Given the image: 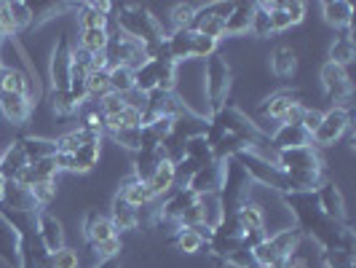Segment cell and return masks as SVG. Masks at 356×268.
Here are the masks:
<instances>
[{"label":"cell","mask_w":356,"mask_h":268,"mask_svg":"<svg viewBox=\"0 0 356 268\" xmlns=\"http://www.w3.org/2000/svg\"><path fill=\"white\" fill-rule=\"evenodd\" d=\"M356 56V40H354V30H343L332 46H330V59L327 62H335L340 68H348Z\"/></svg>","instance_id":"cell-35"},{"label":"cell","mask_w":356,"mask_h":268,"mask_svg":"<svg viewBox=\"0 0 356 268\" xmlns=\"http://www.w3.org/2000/svg\"><path fill=\"white\" fill-rule=\"evenodd\" d=\"M51 107L56 116H62V118H72V116H78L81 110H83V102L72 94L70 89L67 91H51Z\"/></svg>","instance_id":"cell-39"},{"label":"cell","mask_w":356,"mask_h":268,"mask_svg":"<svg viewBox=\"0 0 356 268\" xmlns=\"http://www.w3.org/2000/svg\"><path fill=\"white\" fill-rule=\"evenodd\" d=\"M300 239H303V233H300L298 226H289V228H282V231H276V233H268L266 242L252 250L254 266L284 268L286 263H289V258L295 255V250H298Z\"/></svg>","instance_id":"cell-4"},{"label":"cell","mask_w":356,"mask_h":268,"mask_svg":"<svg viewBox=\"0 0 356 268\" xmlns=\"http://www.w3.org/2000/svg\"><path fill=\"white\" fill-rule=\"evenodd\" d=\"M0 263L6 268H19V231L3 212H0Z\"/></svg>","instance_id":"cell-25"},{"label":"cell","mask_w":356,"mask_h":268,"mask_svg":"<svg viewBox=\"0 0 356 268\" xmlns=\"http://www.w3.org/2000/svg\"><path fill=\"white\" fill-rule=\"evenodd\" d=\"M102 156V140H89L83 143L75 153H56L54 161L59 166V172H72V175H86L97 166V161Z\"/></svg>","instance_id":"cell-13"},{"label":"cell","mask_w":356,"mask_h":268,"mask_svg":"<svg viewBox=\"0 0 356 268\" xmlns=\"http://www.w3.org/2000/svg\"><path fill=\"white\" fill-rule=\"evenodd\" d=\"M113 22H115V30L124 33L126 38L143 43L145 49L147 46H156V43H163L166 38V30L161 24V19L147 8L143 3H121L113 8Z\"/></svg>","instance_id":"cell-2"},{"label":"cell","mask_w":356,"mask_h":268,"mask_svg":"<svg viewBox=\"0 0 356 268\" xmlns=\"http://www.w3.org/2000/svg\"><path fill=\"white\" fill-rule=\"evenodd\" d=\"M86 97L89 100H102L105 94H110V75H107V70H89L86 72Z\"/></svg>","instance_id":"cell-41"},{"label":"cell","mask_w":356,"mask_h":268,"mask_svg":"<svg viewBox=\"0 0 356 268\" xmlns=\"http://www.w3.org/2000/svg\"><path fill=\"white\" fill-rule=\"evenodd\" d=\"M233 159L247 169V175L252 178V182H260V185H266V188H273V191H279V194H286L284 172L276 166L273 156H268L266 150H241V153H236Z\"/></svg>","instance_id":"cell-7"},{"label":"cell","mask_w":356,"mask_h":268,"mask_svg":"<svg viewBox=\"0 0 356 268\" xmlns=\"http://www.w3.org/2000/svg\"><path fill=\"white\" fill-rule=\"evenodd\" d=\"M233 3L225 0H214V3H204L196 8V19H193V33L212 38V40H222L225 38V19L231 17Z\"/></svg>","instance_id":"cell-9"},{"label":"cell","mask_w":356,"mask_h":268,"mask_svg":"<svg viewBox=\"0 0 356 268\" xmlns=\"http://www.w3.org/2000/svg\"><path fill=\"white\" fill-rule=\"evenodd\" d=\"M209 236H212V231H207V228H185L182 226V228L172 231V244L182 255H198V252L207 250Z\"/></svg>","instance_id":"cell-24"},{"label":"cell","mask_w":356,"mask_h":268,"mask_svg":"<svg viewBox=\"0 0 356 268\" xmlns=\"http://www.w3.org/2000/svg\"><path fill=\"white\" fill-rule=\"evenodd\" d=\"M147 188H150V194L159 198V201L175 191V161L169 159V156L156 166L153 178L147 180Z\"/></svg>","instance_id":"cell-34"},{"label":"cell","mask_w":356,"mask_h":268,"mask_svg":"<svg viewBox=\"0 0 356 268\" xmlns=\"http://www.w3.org/2000/svg\"><path fill=\"white\" fill-rule=\"evenodd\" d=\"M177 81V65L169 56L147 59L134 70V91L140 94H153V91H175Z\"/></svg>","instance_id":"cell-6"},{"label":"cell","mask_w":356,"mask_h":268,"mask_svg":"<svg viewBox=\"0 0 356 268\" xmlns=\"http://www.w3.org/2000/svg\"><path fill=\"white\" fill-rule=\"evenodd\" d=\"M217 46H220V40H212V38L201 36V33H193V59H209L217 54Z\"/></svg>","instance_id":"cell-48"},{"label":"cell","mask_w":356,"mask_h":268,"mask_svg":"<svg viewBox=\"0 0 356 268\" xmlns=\"http://www.w3.org/2000/svg\"><path fill=\"white\" fill-rule=\"evenodd\" d=\"M252 14H254V3H233L231 17L225 19V38L252 36Z\"/></svg>","instance_id":"cell-29"},{"label":"cell","mask_w":356,"mask_h":268,"mask_svg":"<svg viewBox=\"0 0 356 268\" xmlns=\"http://www.w3.org/2000/svg\"><path fill=\"white\" fill-rule=\"evenodd\" d=\"M97 268H121V258H115V260H102V263H97Z\"/></svg>","instance_id":"cell-53"},{"label":"cell","mask_w":356,"mask_h":268,"mask_svg":"<svg viewBox=\"0 0 356 268\" xmlns=\"http://www.w3.org/2000/svg\"><path fill=\"white\" fill-rule=\"evenodd\" d=\"M196 3H177V6H172V11H169L172 30H191L193 19H196Z\"/></svg>","instance_id":"cell-44"},{"label":"cell","mask_w":356,"mask_h":268,"mask_svg":"<svg viewBox=\"0 0 356 268\" xmlns=\"http://www.w3.org/2000/svg\"><path fill=\"white\" fill-rule=\"evenodd\" d=\"M107 75H110V91L113 94L126 97V94L134 91V70H129V68H110Z\"/></svg>","instance_id":"cell-42"},{"label":"cell","mask_w":356,"mask_h":268,"mask_svg":"<svg viewBox=\"0 0 356 268\" xmlns=\"http://www.w3.org/2000/svg\"><path fill=\"white\" fill-rule=\"evenodd\" d=\"M59 178V166H56V161L54 159H46V161H35V164H30L19 180L14 182H22L24 188H33L38 182H54V180Z\"/></svg>","instance_id":"cell-32"},{"label":"cell","mask_w":356,"mask_h":268,"mask_svg":"<svg viewBox=\"0 0 356 268\" xmlns=\"http://www.w3.org/2000/svg\"><path fill=\"white\" fill-rule=\"evenodd\" d=\"M270 150H292V148H305L311 145V134L300 124H279V129L268 137Z\"/></svg>","instance_id":"cell-22"},{"label":"cell","mask_w":356,"mask_h":268,"mask_svg":"<svg viewBox=\"0 0 356 268\" xmlns=\"http://www.w3.org/2000/svg\"><path fill=\"white\" fill-rule=\"evenodd\" d=\"M321 110H316V107H305L303 110V118H300V126H303L305 132L314 137L316 134V129H319V124H321Z\"/></svg>","instance_id":"cell-52"},{"label":"cell","mask_w":356,"mask_h":268,"mask_svg":"<svg viewBox=\"0 0 356 268\" xmlns=\"http://www.w3.org/2000/svg\"><path fill=\"white\" fill-rule=\"evenodd\" d=\"M30 194H33L38 207H40V210H46L54 198H56V180H54V182H38V185L30 188Z\"/></svg>","instance_id":"cell-50"},{"label":"cell","mask_w":356,"mask_h":268,"mask_svg":"<svg viewBox=\"0 0 356 268\" xmlns=\"http://www.w3.org/2000/svg\"><path fill=\"white\" fill-rule=\"evenodd\" d=\"M273 161L284 172L286 194H311L324 182V161H321L319 148H314V145L292 148V150H276Z\"/></svg>","instance_id":"cell-1"},{"label":"cell","mask_w":356,"mask_h":268,"mask_svg":"<svg viewBox=\"0 0 356 268\" xmlns=\"http://www.w3.org/2000/svg\"><path fill=\"white\" fill-rule=\"evenodd\" d=\"M105 59H107V68H129V70H137L140 65L147 62L143 43L126 38L124 33H118V30L110 33V40H107V49H105Z\"/></svg>","instance_id":"cell-8"},{"label":"cell","mask_w":356,"mask_h":268,"mask_svg":"<svg viewBox=\"0 0 356 268\" xmlns=\"http://www.w3.org/2000/svg\"><path fill=\"white\" fill-rule=\"evenodd\" d=\"M19 145L27 156V164H35V161H46L56 156V145L54 140H46V137H19Z\"/></svg>","instance_id":"cell-37"},{"label":"cell","mask_w":356,"mask_h":268,"mask_svg":"<svg viewBox=\"0 0 356 268\" xmlns=\"http://www.w3.org/2000/svg\"><path fill=\"white\" fill-rule=\"evenodd\" d=\"M81 233H83V239L89 242V247L102 244V242H107V239L118 236L115 226L110 223V217L102 214L99 210H89V212L83 214V220H81Z\"/></svg>","instance_id":"cell-18"},{"label":"cell","mask_w":356,"mask_h":268,"mask_svg":"<svg viewBox=\"0 0 356 268\" xmlns=\"http://www.w3.org/2000/svg\"><path fill=\"white\" fill-rule=\"evenodd\" d=\"M252 36L257 40H268L273 33V22H270V11H268V0L254 3V14H252Z\"/></svg>","instance_id":"cell-38"},{"label":"cell","mask_w":356,"mask_h":268,"mask_svg":"<svg viewBox=\"0 0 356 268\" xmlns=\"http://www.w3.org/2000/svg\"><path fill=\"white\" fill-rule=\"evenodd\" d=\"M81 266V258H78V250L72 247H62L56 252H49L46 260L40 263V268H78Z\"/></svg>","instance_id":"cell-43"},{"label":"cell","mask_w":356,"mask_h":268,"mask_svg":"<svg viewBox=\"0 0 356 268\" xmlns=\"http://www.w3.org/2000/svg\"><path fill=\"white\" fill-rule=\"evenodd\" d=\"M27 166H30V164H27V156H24L19 140L8 145L6 150H0V175L6 180H19V175H22Z\"/></svg>","instance_id":"cell-33"},{"label":"cell","mask_w":356,"mask_h":268,"mask_svg":"<svg viewBox=\"0 0 356 268\" xmlns=\"http://www.w3.org/2000/svg\"><path fill=\"white\" fill-rule=\"evenodd\" d=\"M107 40H110V30H81L78 49L86 52L89 56H97L107 49Z\"/></svg>","instance_id":"cell-40"},{"label":"cell","mask_w":356,"mask_h":268,"mask_svg":"<svg viewBox=\"0 0 356 268\" xmlns=\"http://www.w3.org/2000/svg\"><path fill=\"white\" fill-rule=\"evenodd\" d=\"M78 8V27L81 30H107L115 3H81Z\"/></svg>","instance_id":"cell-21"},{"label":"cell","mask_w":356,"mask_h":268,"mask_svg":"<svg viewBox=\"0 0 356 268\" xmlns=\"http://www.w3.org/2000/svg\"><path fill=\"white\" fill-rule=\"evenodd\" d=\"M319 81L327 100L332 102V107H348L354 86H351V78H348L346 68H340L335 62H324L319 70Z\"/></svg>","instance_id":"cell-10"},{"label":"cell","mask_w":356,"mask_h":268,"mask_svg":"<svg viewBox=\"0 0 356 268\" xmlns=\"http://www.w3.org/2000/svg\"><path fill=\"white\" fill-rule=\"evenodd\" d=\"M35 231L38 239H40V247L46 252H56L65 247V226L49 210H38L35 212Z\"/></svg>","instance_id":"cell-15"},{"label":"cell","mask_w":356,"mask_h":268,"mask_svg":"<svg viewBox=\"0 0 356 268\" xmlns=\"http://www.w3.org/2000/svg\"><path fill=\"white\" fill-rule=\"evenodd\" d=\"M351 129V110L348 107H330L321 116V124L316 129V134L311 137L314 148H330V145L340 143Z\"/></svg>","instance_id":"cell-11"},{"label":"cell","mask_w":356,"mask_h":268,"mask_svg":"<svg viewBox=\"0 0 356 268\" xmlns=\"http://www.w3.org/2000/svg\"><path fill=\"white\" fill-rule=\"evenodd\" d=\"M107 217H110V223L115 226L118 236L129 231H140V210L129 207L118 194L113 196V204H110V214H107Z\"/></svg>","instance_id":"cell-26"},{"label":"cell","mask_w":356,"mask_h":268,"mask_svg":"<svg viewBox=\"0 0 356 268\" xmlns=\"http://www.w3.org/2000/svg\"><path fill=\"white\" fill-rule=\"evenodd\" d=\"M321 17L335 30H354V6L348 0H327L321 3Z\"/></svg>","instance_id":"cell-27"},{"label":"cell","mask_w":356,"mask_h":268,"mask_svg":"<svg viewBox=\"0 0 356 268\" xmlns=\"http://www.w3.org/2000/svg\"><path fill=\"white\" fill-rule=\"evenodd\" d=\"M0 210H8V212H38L40 207L35 204L30 188H24L22 182L8 180L6 191H3V198H0Z\"/></svg>","instance_id":"cell-23"},{"label":"cell","mask_w":356,"mask_h":268,"mask_svg":"<svg viewBox=\"0 0 356 268\" xmlns=\"http://www.w3.org/2000/svg\"><path fill=\"white\" fill-rule=\"evenodd\" d=\"M97 107H99V113L105 116V118H110V116H118V113H124L126 110V97H121V94H105L99 102H97Z\"/></svg>","instance_id":"cell-49"},{"label":"cell","mask_w":356,"mask_h":268,"mask_svg":"<svg viewBox=\"0 0 356 268\" xmlns=\"http://www.w3.org/2000/svg\"><path fill=\"white\" fill-rule=\"evenodd\" d=\"M268 11L273 22V33H286L289 27L303 24L305 3L300 0H268Z\"/></svg>","instance_id":"cell-14"},{"label":"cell","mask_w":356,"mask_h":268,"mask_svg":"<svg viewBox=\"0 0 356 268\" xmlns=\"http://www.w3.org/2000/svg\"><path fill=\"white\" fill-rule=\"evenodd\" d=\"M222 172H225V161H220V159L209 161V164H204L196 175L191 178L188 188H191L196 196L220 194V185H222Z\"/></svg>","instance_id":"cell-17"},{"label":"cell","mask_w":356,"mask_h":268,"mask_svg":"<svg viewBox=\"0 0 356 268\" xmlns=\"http://www.w3.org/2000/svg\"><path fill=\"white\" fill-rule=\"evenodd\" d=\"M8 11H11V19H14V27H17V36L22 33H27V30H33V8H30V3H8Z\"/></svg>","instance_id":"cell-46"},{"label":"cell","mask_w":356,"mask_h":268,"mask_svg":"<svg viewBox=\"0 0 356 268\" xmlns=\"http://www.w3.org/2000/svg\"><path fill=\"white\" fill-rule=\"evenodd\" d=\"M118 196L124 198L129 207H134V210H143V207H150L153 201H159V198L150 194L147 182L137 180L134 175H129V178L121 182V188H118Z\"/></svg>","instance_id":"cell-28"},{"label":"cell","mask_w":356,"mask_h":268,"mask_svg":"<svg viewBox=\"0 0 356 268\" xmlns=\"http://www.w3.org/2000/svg\"><path fill=\"white\" fill-rule=\"evenodd\" d=\"M91 252L97 255L99 263H102V260H115V258H121V252H124V242H121V236H113V239H107L102 244H94Z\"/></svg>","instance_id":"cell-47"},{"label":"cell","mask_w":356,"mask_h":268,"mask_svg":"<svg viewBox=\"0 0 356 268\" xmlns=\"http://www.w3.org/2000/svg\"><path fill=\"white\" fill-rule=\"evenodd\" d=\"M295 105H300V94H298V91H289V89H279L260 102V113H263L266 118H270V121L284 124L286 113H289Z\"/></svg>","instance_id":"cell-20"},{"label":"cell","mask_w":356,"mask_h":268,"mask_svg":"<svg viewBox=\"0 0 356 268\" xmlns=\"http://www.w3.org/2000/svg\"><path fill=\"white\" fill-rule=\"evenodd\" d=\"M233 220H236V226H238L244 233L266 231V210H263V204H257L254 198L244 201V204L236 210Z\"/></svg>","instance_id":"cell-30"},{"label":"cell","mask_w":356,"mask_h":268,"mask_svg":"<svg viewBox=\"0 0 356 268\" xmlns=\"http://www.w3.org/2000/svg\"><path fill=\"white\" fill-rule=\"evenodd\" d=\"M6 182H8V180L0 175V198H3V191H6Z\"/></svg>","instance_id":"cell-54"},{"label":"cell","mask_w":356,"mask_h":268,"mask_svg":"<svg viewBox=\"0 0 356 268\" xmlns=\"http://www.w3.org/2000/svg\"><path fill=\"white\" fill-rule=\"evenodd\" d=\"M72 49L70 38L59 36L56 46L49 59V81H51V91H67L72 81Z\"/></svg>","instance_id":"cell-12"},{"label":"cell","mask_w":356,"mask_h":268,"mask_svg":"<svg viewBox=\"0 0 356 268\" xmlns=\"http://www.w3.org/2000/svg\"><path fill=\"white\" fill-rule=\"evenodd\" d=\"M166 159V150L163 148H156V150H137L134 153V169H131V175L137 180H147L153 178V172H156V166H159L161 161Z\"/></svg>","instance_id":"cell-36"},{"label":"cell","mask_w":356,"mask_h":268,"mask_svg":"<svg viewBox=\"0 0 356 268\" xmlns=\"http://www.w3.org/2000/svg\"><path fill=\"white\" fill-rule=\"evenodd\" d=\"M233 89V70L222 54H214L204 62V94L209 102V116L228 105Z\"/></svg>","instance_id":"cell-5"},{"label":"cell","mask_w":356,"mask_h":268,"mask_svg":"<svg viewBox=\"0 0 356 268\" xmlns=\"http://www.w3.org/2000/svg\"><path fill=\"white\" fill-rule=\"evenodd\" d=\"M252 268H273V266H252Z\"/></svg>","instance_id":"cell-55"},{"label":"cell","mask_w":356,"mask_h":268,"mask_svg":"<svg viewBox=\"0 0 356 268\" xmlns=\"http://www.w3.org/2000/svg\"><path fill=\"white\" fill-rule=\"evenodd\" d=\"M270 72L279 78V81H289V78H295V72H298V52L292 49V46H276L273 52H270Z\"/></svg>","instance_id":"cell-31"},{"label":"cell","mask_w":356,"mask_h":268,"mask_svg":"<svg viewBox=\"0 0 356 268\" xmlns=\"http://www.w3.org/2000/svg\"><path fill=\"white\" fill-rule=\"evenodd\" d=\"M252 191H254V182H252V178L247 175V169L233 159V156L231 159H225L222 185H220V194H217L222 217H233L236 210H238L244 201H250L252 198Z\"/></svg>","instance_id":"cell-3"},{"label":"cell","mask_w":356,"mask_h":268,"mask_svg":"<svg viewBox=\"0 0 356 268\" xmlns=\"http://www.w3.org/2000/svg\"><path fill=\"white\" fill-rule=\"evenodd\" d=\"M110 137L121 145V148L131 150V153L140 150V129H121V132H113Z\"/></svg>","instance_id":"cell-51"},{"label":"cell","mask_w":356,"mask_h":268,"mask_svg":"<svg viewBox=\"0 0 356 268\" xmlns=\"http://www.w3.org/2000/svg\"><path fill=\"white\" fill-rule=\"evenodd\" d=\"M314 198L319 204V210L324 217L335 220V223H348L346 217V201H343V194L335 182H321L319 188L314 191Z\"/></svg>","instance_id":"cell-16"},{"label":"cell","mask_w":356,"mask_h":268,"mask_svg":"<svg viewBox=\"0 0 356 268\" xmlns=\"http://www.w3.org/2000/svg\"><path fill=\"white\" fill-rule=\"evenodd\" d=\"M33 110L35 102L30 97H22V94H8V91H0V116L14 126L27 124L33 118Z\"/></svg>","instance_id":"cell-19"},{"label":"cell","mask_w":356,"mask_h":268,"mask_svg":"<svg viewBox=\"0 0 356 268\" xmlns=\"http://www.w3.org/2000/svg\"><path fill=\"white\" fill-rule=\"evenodd\" d=\"M30 8H33V27H40V24L51 22L56 14L72 8V6L70 3H35V6H30Z\"/></svg>","instance_id":"cell-45"}]
</instances>
